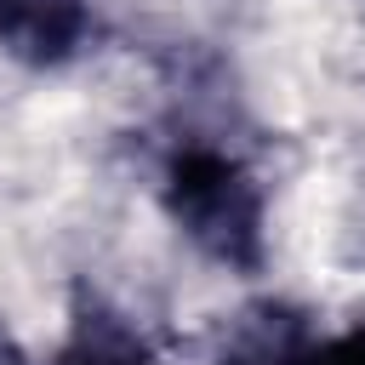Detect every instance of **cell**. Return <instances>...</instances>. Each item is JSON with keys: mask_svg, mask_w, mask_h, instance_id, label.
<instances>
[{"mask_svg": "<svg viewBox=\"0 0 365 365\" xmlns=\"http://www.w3.org/2000/svg\"><path fill=\"white\" fill-rule=\"evenodd\" d=\"M154 200L205 262L228 274H257L268 262V188L234 143L211 131H177L160 148Z\"/></svg>", "mask_w": 365, "mask_h": 365, "instance_id": "6da1fadb", "label": "cell"}, {"mask_svg": "<svg viewBox=\"0 0 365 365\" xmlns=\"http://www.w3.org/2000/svg\"><path fill=\"white\" fill-rule=\"evenodd\" d=\"M97 40L91 0H0V51L23 68L57 74L80 63Z\"/></svg>", "mask_w": 365, "mask_h": 365, "instance_id": "7a4b0ae2", "label": "cell"}, {"mask_svg": "<svg viewBox=\"0 0 365 365\" xmlns=\"http://www.w3.org/2000/svg\"><path fill=\"white\" fill-rule=\"evenodd\" d=\"M51 365H171V359L154 348V336L131 314L91 297L68 314V331H63Z\"/></svg>", "mask_w": 365, "mask_h": 365, "instance_id": "3957f363", "label": "cell"}, {"mask_svg": "<svg viewBox=\"0 0 365 365\" xmlns=\"http://www.w3.org/2000/svg\"><path fill=\"white\" fill-rule=\"evenodd\" d=\"M308 331H314V319H302L291 308H257L228 331L217 365H302Z\"/></svg>", "mask_w": 365, "mask_h": 365, "instance_id": "277c9868", "label": "cell"}, {"mask_svg": "<svg viewBox=\"0 0 365 365\" xmlns=\"http://www.w3.org/2000/svg\"><path fill=\"white\" fill-rule=\"evenodd\" d=\"M302 365H365V319L336 325V331L314 325L302 342Z\"/></svg>", "mask_w": 365, "mask_h": 365, "instance_id": "5b68a950", "label": "cell"}]
</instances>
